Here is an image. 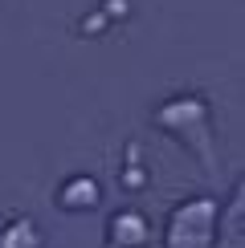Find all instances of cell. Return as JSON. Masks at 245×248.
I'll return each instance as SVG.
<instances>
[{
  "mask_svg": "<svg viewBox=\"0 0 245 248\" xmlns=\"http://www.w3.org/2000/svg\"><path fill=\"white\" fill-rule=\"evenodd\" d=\"M217 200H188L172 212L163 244L168 248H212L217 244Z\"/></svg>",
  "mask_w": 245,
  "mask_h": 248,
  "instance_id": "1",
  "label": "cell"
},
{
  "mask_svg": "<svg viewBox=\"0 0 245 248\" xmlns=\"http://www.w3.org/2000/svg\"><path fill=\"white\" fill-rule=\"evenodd\" d=\"M156 122L163 130L180 134L184 142H192V147L200 151V159L212 167V147H209V110H204L200 98H176L168 102V106L156 110Z\"/></svg>",
  "mask_w": 245,
  "mask_h": 248,
  "instance_id": "2",
  "label": "cell"
},
{
  "mask_svg": "<svg viewBox=\"0 0 245 248\" xmlns=\"http://www.w3.org/2000/svg\"><path fill=\"white\" fill-rule=\"evenodd\" d=\"M151 224L143 212H115L106 224V248H147Z\"/></svg>",
  "mask_w": 245,
  "mask_h": 248,
  "instance_id": "3",
  "label": "cell"
},
{
  "mask_svg": "<svg viewBox=\"0 0 245 248\" xmlns=\"http://www.w3.org/2000/svg\"><path fill=\"white\" fill-rule=\"evenodd\" d=\"M98 200H102V191H98V183L90 179V175H74V179L61 183V191H57V203L66 212H90V208H98Z\"/></svg>",
  "mask_w": 245,
  "mask_h": 248,
  "instance_id": "4",
  "label": "cell"
},
{
  "mask_svg": "<svg viewBox=\"0 0 245 248\" xmlns=\"http://www.w3.org/2000/svg\"><path fill=\"white\" fill-rule=\"evenodd\" d=\"M0 248H41V228L33 220H13L4 232H0Z\"/></svg>",
  "mask_w": 245,
  "mask_h": 248,
  "instance_id": "5",
  "label": "cell"
}]
</instances>
